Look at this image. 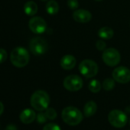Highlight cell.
<instances>
[{
    "mask_svg": "<svg viewBox=\"0 0 130 130\" xmlns=\"http://www.w3.org/2000/svg\"><path fill=\"white\" fill-rule=\"evenodd\" d=\"M45 115L48 118V120H54L56 119L57 117V112L53 108H48L47 110H45Z\"/></svg>",
    "mask_w": 130,
    "mask_h": 130,
    "instance_id": "obj_20",
    "label": "cell"
},
{
    "mask_svg": "<svg viewBox=\"0 0 130 130\" xmlns=\"http://www.w3.org/2000/svg\"><path fill=\"white\" fill-rule=\"evenodd\" d=\"M24 11L27 15L33 16L38 11V5L33 1H28L24 5Z\"/></svg>",
    "mask_w": 130,
    "mask_h": 130,
    "instance_id": "obj_15",
    "label": "cell"
},
{
    "mask_svg": "<svg viewBox=\"0 0 130 130\" xmlns=\"http://www.w3.org/2000/svg\"><path fill=\"white\" fill-rule=\"evenodd\" d=\"M61 117L64 122L71 126L79 125L84 119L82 113L77 107L72 106L65 107L61 113Z\"/></svg>",
    "mask_w": 130,
    "mask_h": 130,
    "instance_id": "obj_2",
    "label": "cell"
},
{
    "mask_svg": "<svg viewBox=\"0 0 130 130\" xmlns=\"http://www.w3.org/2000/svg\"><path fill=\"white\" fill-rule=\"evenodd\" d=\"M36 113L31 109H25L21 111L19 118L22 123L24 124H30L34 121L36 119Z\"/></svg>",
    "mask_w": 130,
    "mask_h": 130,
    "instance_id": "obj_12",
    "label": "cell"
},
{
    "mask_svg": "<svg viewBox=\"0 0 130 130\" xmlns=\"http://www.w3.org/2000/svg\"><path fill=\"white\" fill-rule=\"evenodd\" d=\"M30 104L34 110L39 112L44 111L48 108L50 104V97L44 91H36L31 97Z\"/></svg>",
    "mask_w": 130,
    "mask_h": 130,
    "instance_id": "obj_1",
    "label": "cell"
},
{
    "mask_svg": "<svg viewBox=\"0 0 130 130\" xmlns=\"http://www.w3.org/2000/svg\"><path fill=\"white\" fill-rule=\"evenodd\" d=\"M48 46L47 41L40 37H34L31 40L29 43V49L31 52L35 56H40L46 53Z\"/></svg>",
    "mask_w": 130,
    "mask_h": 130,
    "instance_id": "obj_7",
    "label": "cell"
},
{
    "mask_svg": "<svg viewBox=\"0 0 130 130\" xmlns=\"http://www.w3.org/2000/svg\"><path fill=\"white\" fill-rule=\"evenodd\" d=\"M113 79L121 84H126L130 81V70L126 66H120L113 72Z\"/></svg>",
    "mask_w": 130,
    "mask_h": 130,
    "instance_id": "obj_9",
    "label": "cell"
},
{
    "mask_svg": "<svg viewBox=\"0 0 130 130\" xmlns=\"http://www.w3.org/2000/svg\"><path fill=\"white\" fill-rule=\"evenodd\" d=\"M10 59L13 66L18 68H22L27 66L30 56L26 49L24 47H16L11 51Z\"/></svg>",
    "mask_w": 130,
    "mask_h": 130,
    "instance_id": "obj_3",
    "label": "cell"
},
{
    "mask_svg": "<svg viewBox=\"0 0 130 130\" xmlns=\"http://www.w3.org/2000/svg\"><path fill=\"white\" fill-rule=\"evenodd\" d=\"M5 130H18V128L16 126H15L14 124H9L6 126Z\"/></svg>",
    "mask_w": 130,
    "mask_h": 130,
    "instance_id": "obj_26",
    "label": "cell"
},
{
    "mask_svg": "<svg viewBox=\"0 0 130 130\" xmlns=\"http://www.w3.org/2000/svg\"><path fill=\"white\" fill-rule=\"evenodd\" d=\"M7 59V53L4 49L0 48V63L4 62Z\"/></svg>",
    "mask_w": 130,
    "mask_h": 130,
    "instance_id": "obj_25",
    "label": "cell"
},
{
    "mask_svg": "<svg viewBox=\"0 0 130 130\" xmlns=\"http://www.w3.org/2000/svg\"><path fill=\"white\" fill-rule=\"evenodd\" d=\"M36 120H37V122H38V123L43 124V123H46L48 118H47L45 113H42V111H41V112H40V113L37 115Z\"/></svg>",
    "mask_w": 130,
    "mask_h": 130,
    "instance_id": "obj_21",
    "label": "cell"
},
{
    "mask_svg": "<svg viewBox=\"0 0 130 130\" xmlns=\"http://www.w3.org/2000/svg\"><path fill=\"white\" fill-rule=\"evenodd\" d=\"M102 58L104 63L110 67L117 66L121 59L120 52L115 48L106 49L103 53Z\"/></svg>",
    "mask_w": 130,
    "mask_h": 130,
    "instance_id": "obj_6",
    "label": "cell"
},
{
    "mask_svg": "<svg viewBox=\"0 0 130 130\" xmlns=\"http://www.w3.org/2000/svg\"><path fill=\"white\" fill-rule=\"evenodd\" d=\"M97 111V104L93 101H88L84 107V113L86 117H90L93 116Z\"/></svg>",
    "mask_w": 130,
    "mask_h": 130,
    "instance_id": "obj_14",
    "label": "cell"
},
{
    "mask_svg": "<svg viewBox=\"0 0 130 130\" xmlns=\"http://www.w3.org/2000/svg\"><path fill=\"white\" fill-rule=\"evenodd\" d=\"M41 1H46V0H41Z\"/></svg>",
    "mask_w": 130,
    "mask_h": 130,
    "instance_id": "obj_30",
    "label": "cell"
},
{
    "mask_svg": "<svg viewBox=\"0 0 130 130\" xmlns=\"http://www.w3.org/2000/svg\"><path fill=\"white\" fill-rule=\"evenodd\" d=\"M43 130H61V127L56 124V123H48L46 124Z\"/></svg>",
    "mask_w": 130,
    "mask_h": 130,
    "instance_id": "obj_22",
    "label": "cell"
},
{
    "mask_svg": "<svg viewBox=\"0 0 130 130\" xmlns=\"http://www.w3.org/2000/svg\"><path fill=\"white\" fill-rule=\"evenodd\" d=\"M28 26L30 30L37 34L44 33L47 29L46 21L41 17H34L30 19Z\"/></svg>",
    "mask_w": 130,
    "mask_h": 130,
    "instance_id": "obj_10",
    "label": "cell"
},
{
    "mask_svg": "<svg viewBox=\"0 0 130 130\" xmlns=\"http://www.w3.org/2000/svg\"><path fill=\"white\" fill-rule=\"evenodd\" d=\"M3 111H4V105H3V104L0 101V116L2 114Z\"/></svg>",
    "mask_w": 130,
    "mask_h": 130,
    "instance_id": "obj_27",
    "label": "cell"
},
{
    "mask_svg": "<svg viewBox=\"0 0 130 130\" xmlns=\"http://www.w3.org/2000/svg\"><path fill=\"white\" fill-rule=\"evenodd\" d=\"M126 113H130V107H126Z\"/></svg>",
    "mask_w": 130,
    "mask_h": 130,
    "instance_id": "obj_28",
    "label": "cell"
},
{
    "mask_svg": "<svg viewBox=\"0 0 130 130\" xmlns=\"http://www.w3.org/2000/svg\"><path fill=\"white\" fill-rule=\"evenodd\" d=\"M84 82L82 78L77 75H70L67 76L64 80V88L70 91H77L83 87Z\"/></svg>",
    "mask_w": 130,
    "mask_h": 130,
    "instance_id": "obj_8",
    "label": "cell"
},
{
    "mask_svg": "<svg viewBox=\"0 0 130 130\" xmlns=\"http://www.w3.org/2000/svg\"><path fill=\"white\" fill-rule=\"evenodd\" d=\"M102 87L106 91H111L115 88V80L113 78H107L103 81Z\"/></svg>",
    "mask_w": 130,
    "mask_h": 130,
    "instance_id": "obj_19",
    "label": "cell"
},
{
    "mask_svg": "<svg viewBox=\"0 0 130 130\" xmlns=\"http://www.w3.org/2000/svg\"><path fill=\"white\" fill-rule=\"evenodd\" d=\"M129 124H130V120H129Z\"/></svg>",
    "mask_w": 130,
    "mask_h": 130,
    "instance_id": "obj_31",
    "label": "cell"
},
{
    "mask_svg": "<svg viewBox=\"0 0 130 130\" xmlns=\"http://www.w3.org/2000/svg\"><path fill=\"white\" fill-rule=\"evenodd\" d=\"M97 64L91 59H84L79 65V71L82 75L87 78H90L96 76L98 73Z\"/></svg>",
    "mask_w": 130,
    "mask_h": 130,
    "instance_id": "obj_4",
    "label": "cell"
},
{
    "mask_svg": "<svg viewBox=\"0 0 130 130\" xmlns=\"http://www.w3.org/2000/svg\"><path fill=\"white\" fill-rule=\"evenodd\" d=\"M106 43L103 40H98L96 43V47L98 50H100V51H104L106 50Z\"/></svg>",
    "mask_w": 130,
    "mask_h": 130,
    "instance_id": "obj_24",
    "label": "cell"
},
{
    "mask_svg": "<svg viewBox=\"0 0 130 130\" xmlns=\"http://www.w3.org/2000/svg\"><path fill=\"white\" fill-rule=\"evenodd\" d=\"M114 35L113 30L109 27H103L98 31V36L103 40H110Z\"/></svg>",
    "mask_w": 130,
    "mask_h": 130,
    "instance_id": "obj_16",
    "label": "cell"
},
{
    "mask_svg": "<svg viewBox=\"0 0 130 130\" xmlns=\"http://www.w3.org/2000/svg\"><path fill=\"white\" fill-rule=\"evenodd\" d=\"M67 6L70 9H77L79 6V2L77 0H67Z\"/></svg>",
    "mask_w": 130,
    "mask_h": 130,
    "instance_id": "obj_23",
    "label": "cell"
},
{
    "mask_svg": "<svg viewBox=\"0 0 130 130\" xmlns=\"http://www.w3.org/2000/svg\"><path fill=\"white\" fill-rule=\"evenodd\" d=\"M108 120L113 126L116 128H123L127 124L128 117L124 112L120 110H113L110 112Z\"/></svg>",
    "mask_w": 130,
    "mask_h": 130,
    "instance_id": "obj_5",
    "label": "cell"
},
{
    "mask_svg": "<svg viewBox=\"0 0 130 130\" xmlns=\"http://www.w3.org/2000/svg\"><path fill=\"white\" fill-rule=\"evenodd\" d=\"M101 84L98 80L93 79L91 82H90L89 85H88V88L89 90L93 92V93H98L100 90H101Z\"/></svg>",
    "mask_w": 130,
    "mask_h": 130,
    "instance_id": "obj_18",
    "label": "cell"
},
{
    "mask_svg": "<svg viewBox=\"0 0 130 130\" xmlns=\"http://www.w3.org/2000/svg\"><path fill=\"white\" fill-rule=\"evenodd\" d=\"M73 18L74 21L79 23L89 22L92 18L91 13L85 9H78L73 13Z\"/></svg>",
    "mask_w": 130,
    "mask_h": 130,
    "instance_id": "obj_11",
    "label": "cell"
},
{
    "mask_svg": "<svg viewBox=\"0 0 130 130\" xmlns=\"http://www.w3.org/2000/svg\"><path fill=\"white\" fill-rule=\"evenodd\" d=\"M46 11L49 14H56L59 11V5L54 0H50L46 4Z\"/></svg>",
    "mask_w": 130,
    "mask_h": 130,
    "instance_id": "obj_17",
    "label": "cell"
},
{
    "mask_svg": "<svg viewBox=\"0 0 130 130\" xmlns=\"http://www.w3.org/2000/svg\"><path fill=\"white\" fill-rule=\"evenodd\" d=\"M76 65V59L72 55H65L61 59V66L65 70H70Z\"/></svg>",
    "mask_w": 130,
    "mask_h": 130,
    "instance_id": "obj_13",
    "label": "cell"
},
{
    "mask_svg": "<svg viewBox=\"0 0 130 130\" xmlns=\"http://www.w3.org/2000/svg\"><path fill=\"white\" fill-rule=\"evenodd\" d=\"M95 1H102V0H95Z\"/></svg>",
    "mask_w": 130,
    "mask_h": 130,
    "instance_id": "obj_29",
    "label": "cell"
}]
</instances>
